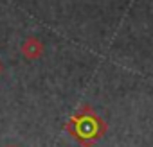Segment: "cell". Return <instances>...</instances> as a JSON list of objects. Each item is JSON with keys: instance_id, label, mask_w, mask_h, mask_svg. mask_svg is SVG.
<instances>
[{"instance_id": "3957f363", "label": "cell", "mask_w": 153, "mask_h": 147, "mask_svg": "<svg viewBox=\"0 0 153 147\" xmlns=\"http://www.w3.org/2000/svg\"><path fill=\"white\" fill-rule=\"evenodd\" d=\"M6 147H18L16 143H9V145H6Z\"/></svg>"}, {"instance_id": "6da1fadb", "label": "cell", "mask_w": 153, "mask_h": 147, "mask_svg": "<svg viewBox=\"0 0 153 147\" xmlns=\"http://www.w3.org/2000/svg\"><path fill=\"white\" fill-rule=\"evenodd\" d=\"M22 54H24V57L29 59V61H34V59L42 57V54H43V45H42V41H40L36 36L25 38V41L22 43Z\"/></svg>"}, {"instance_id": "7a4b0ae2", "label": "cell", "mask_w": 153, "mask_h": 147, "mask_svg": "<svg viewBox=\"0 0 153 147\" xmlns=\"http://www.w3.org/2000/svg\"><path fill=\"white\" fill-rule=\"evenodd\" d=\"M2 72H4V63L0 61V76H2Z\"/></svg>"}]
</instances>
